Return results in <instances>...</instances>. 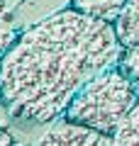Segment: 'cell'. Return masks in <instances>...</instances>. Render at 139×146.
Listing matches in <instances>:
<instances>
[{
  "mask_svg": "<svg viewBox=\"0 0 139 146\" xmlns=\"http://www.w3.org/2000/svg\"><path fill=\"white\" fill-rule=\"evenodd\" d=\"M137 100L139 95L134 80L120 66H110L76 93L63 112V119L112 136V131L129 115Z\"/></svg>",
  "mask_w": 139,
  "mask_h": 146,
  "instance_id": "7a4b0ae2",
  "label": "cell"
},
{
  "mask_svg": "<svg viewBox=\"0 0 139 146\" xmlns=\"http://www.w3.org/2000/svg\"><path fill=\"white\" fill-rule=\"evenodd\" d=\"M122 51L110 22L61 10L25 29L0 58L3 107L17 119L49 124L90 78L117 66Z\"/></svg>",
  "mask_w": 139,
  "mask_h": 146,
  "instance_id": "6da1fadb",
  "label": "cell"
},
{
  "mask_svg": "<svg viewBox=\"0 0 139 146\" xmlns=\"http://www.w3.org/2000/svg\"><path fill=\"white\" fill-rule=\"evenodd\" d=\"M110 139H112L110 146H139V100L129 110V115L120 122Z\"/></svg>",
  "mask_w": 139,
  "mask_h": 146,
  "instance_id": "8992f818",
  "label": "cell"
},
{
  "mask_svg": "<svg viewBox=\"0 0 139 146\" xmlns=\"http://www.w3.org/2000/svg\"><path fill=\"white\" fill-rule=\"evenodd\" d=\"M0 105H3V100H0Z\"/></svg>",
  "mask_w": 139,
  "mask_h": 146,
  "instance_id": "30bf717a",
  "label": "cell"
},
{
  "mask_svg": "<svg viewBox=\"0 0 139 146\" xmlns=\"http://www.w3.org/2000/svg\"><path fill=\"white\" fill-rule=\"evenodd\" d=\"M0 146H15V139H12V134L7 129H3L0 127Z\"/></svg>",
  "mask_w": 139,
  "mask_h": 146,
  "instance_id": "ba28073f",
  "label": "cell"
},
{
  "mask_svg": "<svg viewBox=\"0 0 139 146\" xmlns=\"http://www.w3.org/2000/svg\"><path fill=\"white\" fill-rule=\"evenodd\" d=\"M110 144H112L110 134L61 119L41 136L37 146H110Z\"/></svg>",
  "mask_w": 139,
  "mask_h": 146,
  "instance_id": "3957f363",
  "label": "cell"
},
{
  "mask_svg": "<svg viewBox=\"0 0 139 146\" xmlns=\"http://www.w3.org/2000/svg\"><path fill=\"white\" fill-rule=\"evenodd\" d=\"M124 3L127 0H71V7L88 17H95V20H103L115 25V20L120 17Z\"/></svg>",
  "mask_w": 139,
  "mask_h": 146,
  "instance_id": "5b68a950",
  "label": "cell"
},
{
  "mask_svg": "<svg viewBox=\"0 0 139 146\" xmlns=\"http://www.w3.org/2000/svg\"><path fill=\"white\" fill-rule=\"evenodd\" d=\"M17 36H20V34H17L15 29H10V27H0V58L12 49V44L17 42Z\"/></svg>",
  "mask_w": 139,
  "mask_h": 146,
  "instance_id": "52a82bcc",
  "label": "cell"
},
{
  "mask_svg": "<svg viewBox=\"0 0 139 146\" xmlns=\"http://www.w3.org/2000/svg\"><path fill=\"white\" fill-rule=\"evenodd\" d=\"M7 3H10V0H0V22H3V17H5V12H7Z\"/></svg>",
  "mask_w": 139,
  "mask_h": 146,
  "instance_id": "9c48e42d",
  "label": "cell"
},
{
  "mask_svg": "<svg viewBox=\"0 0 139 146\" xmlns=\"http://www.w3.org/2000/svg\"><path fill=\"white\" fill-rule=\"evenodd\" d=\"M112 27L124 49L139 46V0H127L124 3L122 12H120V17L115 20Z\"/></svg>",
  "mask_w": 139,
  "mask_h": 146,
  "instance_id": "277c9868",
  "label": "cell"
}]
</instances>
